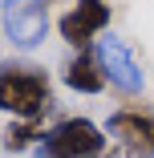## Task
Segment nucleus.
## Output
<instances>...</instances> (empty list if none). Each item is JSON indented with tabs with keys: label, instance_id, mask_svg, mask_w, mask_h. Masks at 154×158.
Masks as SVG:
<instances>
[{
	"label": "nucleus",
	"instance_id": "nucleus-1",
	"mask_svg": "<svg viewBox=\"0 0 154 158\" xmlns=\"http://www.w3.org/2000/svg\"><path fill=\"white\" fill-rule=\"evenodd\" d=\"M0 110L12 118H45L53 110V81L33 61H4L0 65Z\"/></svg>",
	"mask_w": 154,
	"mask_h": 158
},
{
	"label": "nucleus",
	"instance_id": "nucleus-2",
	"mask_svg": "<svg viewBox=\"0 0 154 158\" xmlns=\"http://www.w3.org/2000/svg\"><path fill=\"white\" fill-rule=\"evenodd\" d=\"M110 138L98 122L89 118H61L53 122L45 138L37 142L33 158H106Z\"/></svg>",
	"mask_w": 154,
	"mask_h": 158
},
{
	"label": "nucleus",
	"instance_id": "nucleus-3",
	"mask_svg": "<svg viewBox=\"0 0 154 158\" xmlns=\"http://www.w3.org/2000/svg\"><path fill=\"white\" fill-rule=\"evenodd\" d=\"M94 57H98V69H102L106 85H114L122 98H138V93L146 89L142 61L134 57V49L122 41L118 33H102L94 41Z\"/></svg>",
	"mask_w": 154,
	"mask_h": 158
},
{
	"label": "nucleus",
	"instance_id": "nucleus-4",
	"mask_svg": "<svg viewBox=\"0 0 154 158\" xmlns=\"http://www.w3.org/2000/svg\"><path fill=\"white\" fill-rule=\"evenodd\" d=\"M106 138H114L134 158H154V110L146 106H122L106 122Z\"/></svg>",
	"mask_w": 154,
	"mask_h": 158
},
{
	"label": "nucleus",
	"instance_id": "nucleus-5",
	"mask_svg": "<svg viewBox=\"0 0 154 158\" xmlns=\"http://www.w3.org/2000/svg\"><path fill=\"white\" fill-rule=\"evenodd\" d=\"M110 24V0H77V4L57 20V33L69 49H94V41Z\"/></svg>",
	"mask_w": 154,
	"mask_h": 158
},
{
	"label": "nucleus",
	"instance_id": "nucleus-6",
	"mask_svg": "<svg viewBox=\"0 0 154 158\" xmlns=\"http://www.w3.org/2000/svg\"><path fill=\"white\" fill-rule=\"evenodd\" d=\"M4 33L12 49H37L49 33V0H24L4 12Z\"/></svg>",
	"mask_w": 154,
	"mask_h": 158
},
{
	"label": "nucleus",
	"instance_id": "nucleus-7",
	"mask_svg": "<svg viewBox=\"0 0 154 158\" xmlns=\"http://www.w3.org/2000/svg\"><path fill=\"white\" fill-rule=\"evenodd\" d=\"M61 81H65L73 93H102V89H106V77H102V69H98L94 49L73 53V57L65 61V69H61Z\"/></svg>",
	"mask_w": 154,
	"mask_h": 158
},
{
	"label": "nucleus",
	"instance_id": "nucleus-8",
	"mask_svg": "<svg viewBox=\"0 0 154 158\" xmlns=\"http://www.w3.org/2000/svg\"><path fill=\"white\" fill-rule=\"evenodd\" d=\"M41 138H45V118H33V122L12 118L8 130H4V138H0V146H4L8 154H24V150H37Z\"/></svg>",
	"mask_w": 154,
	"mask_h": 158
},
{
	"label": "nucleus",
	"instance_id": "nucleus-9",
	"mask_svg": "<svg viewBox=\"0 0 154 158\" xmlns=\"http://www.w3.org/2000/svg\"><path fill=\"white\" fill-rule=\"evenodd\" d=\"M16 4H24V0H0V8H16Z\"/></svg>",
	"mask_w": 154,
	"mask_h": 158
}]
</instances>
